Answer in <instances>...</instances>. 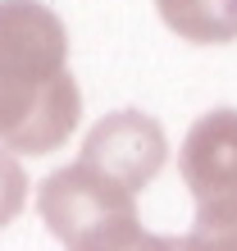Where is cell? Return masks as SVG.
<instances>
[{"mask_svg":"<svg viewBox=\"0 0 237 251\" xmlns=\"http://www.w3.org/2000/svg\"><path fill=\"white\" fill-rule=\"evenodd\" d=\"M165 160H169V137H165V128H160L151 114L114 110L87 132L78 165L105 174V178H114L118 187H128L132 197H137V192L165 169Z\"/></svg>","mask_w":237,"mask_h":251,"instance_id":"cell-4","label":"cell"},{"mask_svg":"<svg viewBox=\"0 0 237 251\" xmlns=\"http://www.w3.org/2000/svg\"><path fill=\"white\" fill-rule=\"evenodd\" d=\"M82 114L69 32L41 0H0V146L50 155Z\"/></svg>","mask_w":237,"mask_h":251,"instance_id":"cell-1","label":"cell"},{"mask_svg":"<svg viewBox=\"0 0 237 251\" xmlns=\"http://www.w3.org/2000/svg\"><path fill=\"white\" fill-rule=\"evenodd\" d=\"M169 32L196 46L237 41V0H155Z\"/></svg>","mask_w":237,"mask_h":251,"instance_id":"cell-5","label":"cell"},{"mask_svg":"<svg viewBox=\"0 0 237 251\" xmlns=\"http://www.w3.org/2000/svg\"><path fill=\"white\" fill-rule=\"evenodd\" d=\"M37 210L64 251H137L146 238L137 197L87 165L46 174L37 187Z\"/></svg>","mask_w":237,"mask_h":251,"instance_id":"cell-2","label":"cell"},{"mask_svg":"<svg viewBox=\"0 0 237 251\" xmlns=\"http://www.w3.org/2000/svg\"><path fill=\"white\" fill-rule=\"evenodd\" d=\"M137 251H237V224H224V228H201V224H191L183 238L146 233V238L137 242Z\"/></svg>","mask_w":237,"mask_h":251,"instance_id":"cell-6","label":"cell"},{"mask_svg":"<svg viewBox=\"0 0 237 251\" xmlns=\"http://www.w3.org/2000/svg\"><path fill=\"white\" fill-rule=\"evenodd\" d=\"M178 169L201 228L237 224V110H210L187 128Z\"/></svg>","mask_w":237,"mask_h":251,"instance_id":"cell-3","label":"cell"},{"mask_svg":"<svg viewBox=\"0 0 237 251\" xmlns=\"http://www.w3.org/2000/svg\"><path fill=\"white\" fill-rule=\"evenodd\" d=\"M23 205H27V174H23L19 160L0 146V228L14 224V219L23 215Z\"/></svg>","mask_w":237,"mask_h":251,"instance_id":"cell-7","label":"cell"}]
</instances>
